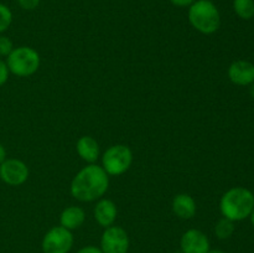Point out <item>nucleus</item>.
<instances>
[{
	"mask_svg": "<svg viewBox=\"0 0 254 253\" xmlns=\"http://www.w3.org/2000/svg\"><path fill=\"white\" fill-rule=\"evenodd\" d=\"M109 188V175L102 166L89 164L76 174L71 183V193L81 202L99 200Z\"/></svg>",
	"mask_w": 254,
	"mask_h": 253,
	"instance_id": "obj_1",
	"label": "nucleus"
},
{
	"mask_svg": "<svg viewBox=\"0 0 254 253\" xmlns=\"http://www.w3.org/2000/svg\"><path fill=\"white\" fill-rule=\"evenodd\" d=\"M253 208V192L242 186H236L226 191L220 201V210L222 216L233 222L250 217Z\"/></svg>",
	"mask_w": 254,
	"mask_h": 253,
	"instance_id": "obj_2",
	"label": "nucleus"
},
{
	"mask_svg": "<svg viewBox=\"0 0 254 253\" xmlns=\"http://www.w3.org/2000/svg\"><path fill=\"white\" fill-rule=\"evenodd\" d=\"M189 21L196 31L212 35L221 26L220 10L211 0H195L189 6Z\"/></svg>",
	"mask_w": 254,
	"mask_h": 253,
	"instance_id": "obj_3",
	"label": "nucleus"
},
{
	"mask_svg": "<svg viewBox=\"0 0 254 253\" xmlns=\"http://www.w3.org/2000/svg\"><path fill=\"white\" fill-rule=\"evenodd\" d=\"M40 62L39 52L29 46L16 47L6 57L7 68L17 77H29L36 73Z\"/></svg>",
	"mask_w": 254,
	"mask_h": 253,
	"instance_id": "obj_4",
	"label": "nucleus"
},
{
	"mask_svg": "<svg viewBox=\"0 0 254 253\" xmlns=\"http://www.w3.org/2000/svg\"><path fill=\"white\" fill-rule=\"evenodd\" d=\"M133 163V153L124 144H116L107 149L102 156V168L109 176L123 175Z\"/></svg>",
	"mask_w": 254,
	"mask_h": 253,
	"instance_id": "obj_5",
	"label": "nucleus"
},
{
	"mask_svg": "<svg viewBox=\"0 0 254 253\" xmlns=\"http://www.w3.org/2000/svg\"><path fill=\"white\" fill-rule=\"evenodd\" d=\"M73 246V235L62 226H55L42 238L44 253H68Z\"/></svg>",
	"mask_w": 254,
	"mask_h": 253,
	"instance_id": "obj_6",
	"label": "nucleus"
},
{
	"mask_svg": "<svg viewBox=\"0 0 254 253\" xmlns=\"http://www.w3.org/2000/svg\"><path fill=\"white\" fill-rule=\"evenodd\" d=\"M129 236L123 227L109 226L101 237V250L103 253H128Z\"/></svg>",
	"mask_w": 254,
	"mask_h": 253,
	"instance_id": "obj_7",
	"label": "nucleus"
},
{
	"mask_svg": "<svg viewBox=\"0 0 254 253\" xmlns=\"http://www.w3.org/2000/svg\"><path fill=\"white\" fill-rule=\"evenodd\" d=\"M29 178V168L19 159H5L0 164V179L10 186H20Z\"/></svg>",
	"mask_w": 254,
	"mask_h": 253,
	"instance_id": "obj_8",
	"label": "nucleus"
},
{
	"mask_svg": "<svg viewBox=\"0 0 254 253\" xmlns=\"http://www.w3.org/2000/svg\"><path fill=\"white\" fill-rule=\"evenodd\" d=\"M181 253H208L210 241L208 237L200 230L191 228L186 231L180 240Z\"/></svg>",
	"mask_w": 254,
	"mask_h": 253,
	"instance_id": "obj_9",
	"label": "nucleus"
},
{
	"mask_svg": "<svg viewBox=\"0 0 254 253\" xmlns=\"http://www.w3.org/2000/svg\"><path fill=\"white\" fill-rule=\"evenodd\" d=\"M228 78L237 86H250L254 82V64L250 61L238 60L228 67Z\"/></svg>",
	"mask_w": 254,
	"mask_h": 253,
	"instance_id": "obj_10",
	"label": "nucleus"
},
{
	"mask_svg": "<svg viewBox=\"0 0 254 253\" xmlns=\"http://www.w3.org/2000/svg\"><path fill=\"white\" fill-rule=\"evenodd\" d=\"M117 215H118L117 205L109 198H101L94 206V218L102 227L107 228L113 226L117 220Z\"/></svg>",
	"mask_w": 254,
	"mask_h": 253,
	"instance_id": "obj_11",
	"label": "nucleus"
},
{
	"mask_svg": "<svg viewBox=\"0 0 254 253\" xmlns=\"http://www.w3.org/2000/svg\"><path fill=\"white\" fill-rule=\"evenodd\" d=\"M171 207H173V212L183 220H190L196 215V211H197L196 201L189 193L176 195L171 203Z\"/></svg>",
	"mask_w": 254,
	"mask_h": 253,
	"instance_id": "obj_12",
	"label": "nucleus"
},
{
	"mask_svg": "<svg viewBox=\"0 0 254 253\" xmlns=\"http://www.w3.org/2000/svg\"><path fill=\"white\" fill-rule=\"evenodd\" d=\"M76 150L79 158L89 164H94L99 158L98 141L89 135H83L77 140Z\"/></svg>",
	"mask_w": 254,
	"mask_h": 253,
	"instance_id": "obj_13",
	"label": "nucleus"
},
{
	"mask_svg": "<svg viewBox=\"0 0 254 253\" xmlns=\"http://www.w3.org/2000/svg\"><path fill=\"white\" fill-rule=\"evenodd\" d=\"M86 220V213L83 208L78 206H68L64 208L60 216V226L67 228V230H77L83 225Z\"/></svg>",
	"mask_w": 254,
	"mask_h": 253,
	"instance_id": "obj_14",
	"label": "nucleus"
},
{
	"mask_svg": "<svg viewBox=\"0 0 254 253\" xmlns=\"http://www.w3.org/2000/svg\"><path fill=\"white\" fill-rule=\"evenodd\" d=\"M233 10L241 19L251 20L254 16V0H233Z\"/></svg>",
	"mask_w": 254,
	"mask_h": 253,
	"instance_id": "obj_15",
	"label": "nucleus"
},
{
	"mask_svg": "<svg viewBox=\"0 0 254 253\" xmlns=\"http://www.w3.org/2000/svg\"><path fill=\"white\" fill-rule=\"evenodd\" d=\"M235 232V222L228 218L222 217L215 226V233L220 240H227Z\"/></svg>",
	"mask_w": 254,
	"mask_h": 253,
	"instance_id": "obj_16",
	"label": "nucleus"
},
{
	"mask_svg": "<svg viewBox=\"0 0 254 253\" xmlns=\"http://www.w3.org/2000/svg\"><path fill=\"white\" fill-rule=\"evenodd\" d=\"M12 22V12L6 5L0 2V35L6 31Z\"/></svg>",
	"mask_w": 254,
	"mask_h": 253,
	"instance_id": "obj_17",
	"label": "nucleus"
},
{
	"mask_svg": "<svg viewBox=\"0 0 254 253\" xmlns=\"http://www.w3.org/2000/svg\"><path fill=\"white\" fill-rule=\"evenodd\" d=\"M12 50H14V46H12L11 40L7 36L0 35V56L7 57Z\"/></svg>",
	"mask_w": 254,
	"mask_h": 253,
	"instance_id": "obj_18",
	"label": "nucleus"
},
{
	"mask_svg": "<svg viewBox=\"0 0 254 253\" xmlns=\"http://www.w3.org/2000/svg\"><path fill=\"white\" fill-rule=\"evenodd\" d=\"M9 68H7V64L6 62L2 61V60H0V87L2 86V84L6 83L7 78H9Z\"/></svg>",
	"mask_w": 254,
	"mask_h": 253,
	"instance_id": "obj_19",
	"label": "nucleus"
},
{
	"mask_svg": "<svg viewBox=\"0 0 254 253\" xmlns=\"http://www.w3.org/2000/svg\"><path fill=\"white\" fill-rule=\"evenodd\" d=\"M41 0H17L20 6L24 10H34L39 6Z\"/></svg>",
	"mask_w": 254,
	"mask_h": 253,
	"instance_id": "obj_20",
	"label": "nucleus"
},
{
	"mask_svg": "<svg viewBox=\"0 0 254 253\" xmlns=\"http://www.w3.org/2000/svg\"><path fill=\"white\" fill-rule=\"evenodd\" d=\"M174 6L178 7H189L195 2V0H170Z\"/></svg>",
	"mask_w": 254,
	"mask_h": 253,
	"instance_id": "obj_21",
	"label": "nucleus"
},
{
	"mask_svg": "<svg viewBox=\"0 0 254 253\" xmlns=\"http://www.w3.org/2000/svg\"><path fill=\"white\" fill-rule=\"evenodd\" d=\"M77 253H103V252H102L101 248L96 247V246H86V247L77 251Z\"/></svg>",
	"mask_w": 254,
	"mask_h": 253,
	"instance_id": "obj_22",
	"label": "nucleus"
},
{
	"mask_svg": "<svg viewBox=\"0 0 254 253\" xmlns=\"http://www.w3.org/2000/svg\"><path fill=\"white\" fill-rule=\"evenodd\" d=\"M5 159H6V150H5L4 145L0 143V164H1Z\"/></svg>",
	"mask_w": 254,
	"mask_h": 253,
	"instance_id": "obj_23",
	"label": "nucleus"
},
{
	"mask_svg": "<svg viewBox=\"0 0 254 253\" xmlns=\"http://www.w3.org/2000/svg\"><path fill=\"white\" fill-rule=\"evenodd\" d=\"M250 93H251V96L254 98V82L252 84H250Z\"/></svg>",
	"mask_w": 254,
	"mask_h": 253,
	"instance_id": "obj_24",
	"label": "nucleus"
},
{
	"mask_svg": "<svg viewBox=\"0 0 254 253\" xmlns=\"http://www.w3.org/2000/svg\"><path fill=\"white\" fill-rule=\"evenodd\" d=\"M208 253H226V252H223V251L221 250H210L208 251Z\"/></svg>",
	"mask_w": 254,
	"mask_h": 253,
	"instance_id": "obj_25",
	"label": "nucleus"
},
{
	"mask_svg": "<svg viewBox=\"0 0 254 253\" xmlns=\"http://www.w3.org/2000/svg\"><path fill=\"white\" fill-rule=\"evenodd\" d=\"M251 222H252V225L254 226V208H253V211H252V213H251Z\"/></svg>",
	"mask_w": 254,
	"mask_h": 253,
	"instance_id": "obj_26",
	"label": "nucleus"
}]
</instances>
